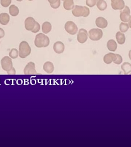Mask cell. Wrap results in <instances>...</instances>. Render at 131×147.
<instances>
[{"label":"cell","instance_id":"obj_28","mask_svg":"<svg viewBox=\"0 0 131 147\" xmlns=\"http://www.w3.org/2000/svg\"><path fill=\"white\" fill-rule=\"evenodd\" d=\"M90 14V10L89 8H88L87 7H83V15L82 17H86L89 15Z\"/></svg>","mask_w":131,"mask_h":147},{"label":"cell","instance_id":"obj_24","mask_svg":"<svg viewBox=\"0 0 131 147\" xmlns=\"http://www.w3.org/2000/svg\"><path fill=\"white\" fill-rule=\"evenodd\" d=\"M129 28V26L128 24L122 22L120 24V32H122V33H125V32H127Z\"/></svg>","mask_w":131,"mask_h":147},{"label":"cell","instance_id":"obj_10","mask_svg":"<svg viewBox=\"0 0 131 147\" xmlns=\"http://www.w3.org/2000/svg\"><path fill=\"white\" fill-rule=\"evenodd\" d=\"M36 21L32 17H29L25 21V27L27 30L32 31L35 27Z\"/></svg>","mask_w":131,"mask_h":147},{"label":"cell","instance_id":"obj_20","mask_svg":"<svg viewBox=\"0 0 131 147\" xmlns=\"http://www.w3.org/2000/svg\"><path fill=\"white\" fill-rule=\"evenodd\" d=\"M74 3L73 0H64L63 2V7L67 10H70L74 7Z\"/></svg>","mask_w":131,"mask_h":147},{"label":"cell","instance_id":"obj_13","mask_svg":"<svg viewBox=\"0 0 131 147\" xmlns=\"http://www.w3.org/2000/svg\"><path fill=\"white\" fill-rule=\"evenodd\" d=\"M116 54H113L111 53H109L105 55L104 57V61L105 63L107 64H109L112 62H114L115 60H116Z\"/></svg>","mask_w":131,"mask_h":147},{"label":"cell","instance_id":"obj_34","mask_svg":"<svg viewBox=\"0 0 131 147\" xmlns=\"http://www.w3.org/2000/svg\"><path fill=\"white\" fill-rule=\"evenodd\" d=\"M57 0H48V1L49 2L50 4L55 3V2H57Z\"/></svg>","mask_w":131,"mask_h":147},{"label":"cell","instance_id":"obj_39","mask_svg":"<svg viewBox=\"0 0 131 147\" xmlns=\"http://www.w3.org/2000/svg\"><path fill=\"white\" fill-rule=\"evenodd\" d=\"M0 44H1V42H0Z\"/></svg>","mask_w":131,"mask_h":147},{"label":"cell","instance_id":"obj_4","mask_svg":"<svg viewBox=\"0 0 131 147\" xmlns=\"http://www.w3.org/2000/svg\"><path fill=\"white\" fill-rule=\"evenodd\" d=\"M64 28L66 32L71 35H75L77 33L78 28L74 22L71 21H67L65 24Z\"/></svg>","mask_w":131,"mask_h":147},{"label":"cell","instance_id":"obj_27","mask_svg":"<svg viewBox=\"0 0 131 147\" xmlns=\"http://www.w3.org/2000/svg\"><path fill=\"white\" fill-rule=\"evenodd\" d=\"M97 2V0H86V4L88 7H93L96 5Z\"/></svg>","mask_w":131,"mask_h":147},{"label":"cell","instance_id":"obj_18","mask_svg":"<svg viewBox=\"0 0 131 147\" xmlns=\"http://www.w3.org/2000/svg\"><path fill=\"white\" fill-rule=\"evenodd\" d=\"M116 39L118 43L120 45H123L125 43L126 37L124 34L120 32H118L116 34Z\"/></svg>","mask_w":131,"mask_h":147},{"label":"cell","instance_id":"obj_17","mask_svg":"<svg viewBox=\"0 0 131 147\" xmlns=\"http://www.w3.org/2000/svg\"><path fill=\"white\" fill-rule=\"evenodd\" d=\"M107 47L108 48V50L110 51L115 52L117 48V44L114 40L110 39L107 42Z\"/></svg>","mask_w":131,"mask_h":147},{"label":"cell","instance_id":"obj_11","mask_svg":"<svg viewBox=\"0 0 131 147\" xmlns=\"http://www.w3.org/2000/svg\"><path fill=\"white\" fill-rule=\"evenodd\" d=\"M54 51L57 54H62L63 53L65 49V46L64 44L61 41H57L54 44L53 46Z\"/></svg>","mask_w":131,"mask_h":147},{"label":"cell","instance_id":"obj_33","mask_svg":"<svg viewBox=\"0 0 131 147\" xmlns=\"http://www.w3.org/2000/svg\"><path fill=\"white\" fill-rule=\"evenodd\" d=\"M5 35V32L3 29L0 28V39L3 38Z\"/></svg>","mask_w":131,"mask_h":147},{"label":"cell","instance_id":"obj_19","mask_svg":"<svg viewBox=\"0 0 131 147\" xmlns=\"http://www.w3.org/2000/svg\"><path fill=\"white\" fill-rule=\"evenodd\" d=\"M52 25L50 22H45L42 24V30L44 34H48L52 30Z\"/></svg>","mask_w":131,"mask_h":147},{"label":"cell","instance_id":"obj_29","mask_svg":"<svg viewBox=\"0 0 131 147\" xmlns=\"http://www.w3.org/2000/svg\"><path fill=\"white\" fill-rule=\"evenodd\" d=\"M116 60L114 61L113 63L118 65V64H121L122 62V57H121V55H118V54H116Z\"/></svg>","mask_w":131,"mask_h":147},{"label":"cell","instance_id":"obj_32","mask_svg":"<svg viewBox=\"0 0 131 147\" xmlns=\"http://www.w3.org/2000/svg\"><path fill=\"white\" fill-rule=\"evenodd\" d=\"M7 73L9 75H15L16 74V71H15V68L12 67V68L10 70L7 72Z\"/></svg>","mask_w":131,"mask_h":147},{"label":"cell","instance_id":"obj_9","mask_svg":"<svg viewBox=\"0 0 131 147\" xmlns=\"http://www.w3.org/2000/svg\"><path fill=\"white\" fill-rule=\"evenodd\" d=\"M111 5L114 10H120L124 9L125 6L123 0H111Z\"/></svg>","mask_w":131,"mask_h":147},{"label":"cell","instance_id":"obj_8","mask_svg":"<svg viewBox=\"0 0 131 147\" xmlns=\"http://www.w3.org/2000/svg\"><path fill=\"white\" fill-rule=\"evenodd\" d=\"M88 32L84 28H81L77 34L78 41L81 44H83L87 41L88 38Z\"/></svg>","mask_w":131,"mask_h":147},{"label":"cell","instance_id":"obj_38","mask_svg":"<svg viewBox=\"0 0 131 147\" xmlns=\"http://www.w3.org/2000/svg\"><path fill=\"white\" fill-rule=\"evenodd\" d=\"M97 1H99V0H97Z\"/></svg>","mask_w":131,"mask_h":147},{"label":"cell","instance_id":"obj_25","mask_svg":"<svg viewBox=\"0 0 131 147\" xmlns=\"http://www.w3.org/2000/svg\"><path fill=\"white\" fill-rule=\"evenodd\" d=\"M9 56L11 59H16L19 56L18 51L16 49H12L9 53Z\"/></svg>","mask_w":131,"mask_h":147},{"label":"cell","instance_id":"obj_2","mask_svg":"<svg viewBox=\"0 0 131 147\" xmlns=\"http://www.w3.org/2000/svg\"><path fill=\"white\" fill-rule=\"evenodd\" d=\"M19 56L21 59H25L29 56L31 53V48L28 42L23 41L19 47Z\"/></svg>","mask_w":131,"mask_h":147},{"label":"cell","instance_id":"obj_35","mask_svg":"<svg viewBox=\"0 0 131 147\" xmlns=\"http://www.w3.org/2000/svg\"><path fill=\"white\" fill-rule=\"evenodd\" d=\"M17 1H18V2H21V1H22L23 0H16Z\"/></svg>","mask_w":131,"mask_h":147},{"label":"cell","instance_id":"obj_7","mask_svg":"<svg viewBox=\"0 0 131 147\" xmlns=\"http://www.w3.org/2000/svg\"><path fill=\"white\" fill-rule=\"evenodd\" d=\"M25 75H37L38 74L35 70V64L34 62H30L27 64L24 69Z\"/></svg>","mask_w":131,"mask_h":147},{"label":"cell","instance_id":"obj_21","mask_svg":"<svg viewBox=\"0 0 131 147\" xmlns=\"http://www.w3.org/2000/svg\"><path fill=\"white\" fill-rule=\"evenodd\" d=\"M9 12L12 16L13 17L16 16L18 15L19 13L18 7L14 5H10L9 8Z\"/></svg>","mask_w":131,"mask_h":147},{"label":"cell","instance_id":"obj_22","mask_svg":"<svg viewBox=\"0 0 131 147\" xmlns=\"http://www.w3.org/2000/svg\"><path fill=\"white\" fill-rule=\"evenodd\" d=\"M96 5L99 10L104 11L107 8V3L104 0H99L97 2Z\"/></svg>","mask_w":131,"mask_h":147},{"label":"cell","instance_id":"obj_15","mask_svg":"<svg viewBox=\"0 0 131 147\" xmlns=\"http://www.w3.org/2000/svg\"><path fill=\"white\" fill-rule=\"evenodd\" d=\"M10 20V16L7 13L0 14V24L2 25H7Z\"/></svg>","mask_w":131,"mask_h":147},{"label":"cell","instance_id":"obj_1","mask_svg":"<svg viewBox=\"0 0 131 147\" xmlns=\"http://www.w3.org/2000/svg\"><path fill=\"white\" fill-rule=\"evenodd\" d=\"M50 39L49 37L44 34L40 33L35 36L34 44L37 48H45L49 45Z\"/></svg>","mask_w":131,"mask_h":147},{"label":"cell","instance_id":"obj_5","mask_svg":"<svg viewBox=\"0 0 131 147\" xmlns=\"http://www.w3.org/2000/svg\"><path fill=\"white\" fill-rule=\"evenodd\" d=\"M130 9L127 6H125L124 8L120 10V18L121 21L124 23L129 22L131 20V16L130 15Z\"/></svg>","mask_w":131,"mask_h":147},{"label":"cell","instance_id":"obj_30","mask_svg":"<svg viewBox=\"0 0 131 147\" xmlns=\"http://www.w3.org/2000/svg\"><path fill=\"white\" fill-rule=\"evenodd\" d=\"M40 29H41V26H40V24H39L38 22H36V24H35V27H34V29H33L31 32L34 33V34H35V33L38 32L40 30Z\"/></svg>","mask_w":131,"mask_h":147},{"label":"cell","instance_id":"obj_16","mask_svg":"<svg viewBox=\"0 0 131 147\" xmlns=\"http://www.w3.org/2000/svg\"><path fill=\"white\" fill-rule=\"evenodd\" d=\"M43 70L48 74L52 73L54 70V64L50 61H47L43 65Z\"/></svg>","mask_w":131,"mask_h":147},{"label":"cell","instance_id":"obj_12","mask_svg":"<svg viewBox=\"0 0 131 147\" xmlns=\"http://www.w3.org/2000/svg\"><path fill=\"white\" fill-rule=\"evenodd\" d=\"M95 24L98 28H106L108 25L107 20L103 17H98L95 21Z\"/></svg>","mask_w":131,"mask_h":147},{"label":"cell","instance_id":"obj_3","mask_svg":"<svg viewBox=\"0 0 131 147\" xmlns=\"http://www.w3.org/2000/svg\"><path fill=\"white\" fill-rule=\"evenodd\" d=\"M90 39L93 41H98L103 37L102 30L100 28H93L88 32Z\"/></svg>","mask_w":131,"mask_h":147},{"label":"cell","instance_id":"obj_36","mask_svg":"<svg viewBox=\"0 0 131 147\" xmlns=\"http://www.w3.org/2000/svg\"><path fill=\"white\" fill-rule=\"evenodd\" d=\"M28 1H32L33 0H28Z\"/></svg>","mask_w":131,"mask_h":147},{"label":"cell","instance_id":"obj_6","mask_svg":"<svg viewBox=\"0 0 131 147\" xmlns=\"http://www.w3.org/2000/svg\"><path fill=\"white\" fill-rule=\"evenodd\" d=\"M1 63L2 66V69L5 71H9L13 67V63L11 59L9 57H3L1 61Z\"/></svg>","mask_w":131,"mask_h":147},{"label":"cell","instance_id":"obj_37","mask_svg":"<svg viewBox=\"0 0 131 147\" xmlns=\"http://www.w3.org/2000/svg\"><path fill=\"white\" fill-rule=\"evenodd\" d=\"M61 1H64V0H61Z\"/></svg>","mask_w":131,"mask_h":147},{"label":"cell","instance_id":"obj_14","mask_svg":"<svg viewBox=\"0 0 131 147\" xmlns=\"http://www.w3.org/2000/svg\"><path fill=\"white\" fill-rule=\"evenodd\" d=\"M73 15L75 17H79L82 16L83 15V7L81 5H76L74 6L72 11Z\"/></svg>","mask_w":131,"mask_h":147},{"label":"cell","instance_id":"obj_23","mask_svg":"<svg viewBox=\"0 0 131 147\" xmlns=\"http://www.w3.org/2000/svg\"><path fill=\"white\" fill-rule=\"evenodd\" d=\"M121 69L124 72L125 75L130 73L131 72V64L128 62H125L121 65Z\"/></svg>","mask_w":131,"mask_h":147},{"label":"cell","instance_id":"obj_31","mask_svg":"<svg viewBox=\"0 0 131 147\" xmlns=\"http://www.w3.org/2000/svg\"><path fill=\"white\" fill-rule=\"evenodd\" d=\"M51 7L54 9H57L61 5V0H57V2L55 3L50 4Z\"/></svg>","mask_w":131,"mask_h":147},{"label":"cell","instance_id":"obj_26","mask_svg":"<svg viewBox=\"0 0 131 147\" xmlns=\"http://www.w3.org/2000/svg\"><path fill=\"white\" fill-rule=\"evenodd\" d=\"M12 0H0L1 5L4 7H7L11 3Z\"/></svg>","mask_w":131,"mask_h":147}]
</instances>
